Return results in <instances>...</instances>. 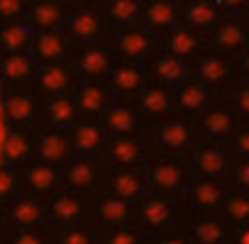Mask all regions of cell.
Wrapping results in <instances>:
<instances>
[{"label":"cell","mask_w":249,"mask_h":244,"mask_svg":"<svg viewBox=\"0 0 249 244\" xmlns=\"http://www.w3.org/2000/svg\"><path fill=\"white\" fill-rule=\"evenodd\" d=\"M147 139V137H144ZM147 183L152 193L161 195H183L193 178V166L188 157L164 152L147 139V166H144Z\"/></svg>","instance_id":"6da1fadb"},{"label":"cell","mask_w":249,"mask_h":244,"mask_svg":"<svg viewBox=\"0 0 249 244\" xmlns=\"http://www.w3.org/2000/svg\"><path fill=\"white\" fill-rule=\"evenodd\" d=\"M137 225L152 237L186 229L188 227V208L183 203V195L152 193L149 198H144L140 203Z\"/></svg>","instance_id":"7a4b0ae2"},{"label":"cell","mask_w":249,"mask_h":244,"mask_svg":"<svg viewBox=\"0 0 249 244\" xmlns=\"http://www.w3.org/2000/svg\"><path fill=\"white\" fill-rule=\"evenodd\" d=\"M100 193H76L61 188L47 205V220L56 229H69L78 225H95V208Z\"/></svg>","instance_id":"3957f363"},{"label":"cell","mask_w":249,"mask_h":244,"mask_svg":"<svg viewBox=\"0 0 249 244\" xmlns=\"http://www.w3.org/2000/svg\"><path fill=\"white\" fill-rule=\"evenodd\" d=\"M191 73L196 81L205 83L208 88L225 93L227 88H232L239 78H242V69H239V56L217 52L208 44L205 52H200L193 61H191Z\"/></svg>","instance_id":"277c9868"},{"label":"cell","mask_w":249,"mask_h":244,"mask_svg":"<svg viewBox=\"0 0 249 244\" xmlns=\"http://www.w3.org/2000/svg\"><path fill=\"white\" fill-rule=\"evenodd\" d=\"M66 37L76 44H90L100 39H112V27L103 15V3L98 0H71V13L64 27Z\"/></svg>","instance_id":"5b68a950"},{"label":"cell","mask_w":249,"mask_h":244,"mask_svg":"<svg viewBox=\"0 0 249 244\" xmlns=\"http://www.w3.org/2000/svg\"><path fill=\"white\" fill-rule=\"evenodd\" d=\"M47 98L30 86H3V122L13 127H35L42 125Z\"/></svg>","instance_id":"8992f818"},{"label":"cell","mask_w":249,"mask_h":244,"mask_svg":"<svg viewBox=\"0 0 249 244\" xmlns=\"http://www.w3.org/2000/svg\"><path fill=\"white\" fill-rule=\"evenodd\" d=\"M137 110H140V125L144 135H154L169 122H174L178 115L176 107V88L149 83L147 90L137 98Z\"/></svg>","instance_id":"52a82bcc"},{"label":"cell","mask_w":249,"mask_h":244,"mask_svg":"<svg viewBox=\"0 0 249 244\" xmlns=\"http://www.w3.org/2000/svg\"><path fill=\"white\" fill-rule=\"evenodd\" d=\"M112 54L117 64H135V66H147L154 56L161 54L159 35L142 25L120 30L112 35Z\"/></svg>","instance_id":"ba28073f"},{"label":"cell","mask_w":249,"mask_h":244,"mask_svg":"<svg viewBox=\"0 0 249 244\" xmlns=\"http://www.w3.org/2000/svg\"><path fill=\"white\" fill-rule=\"evenodd\" d=\"M200 142H215V144H232V139L237 137V132L242 130V117L237 115V110L230 105V100L225 95H220L205 112H200L198 117H193Z\"/></svg>","instance_id":"9c48e42d"},{"label":"cell","mask_w":249,"mask_h":244,"mask_svg":"<svg viewBox=\"0 0 249 244\" xmlns=\"http://www.w3.org/2000/svg\"><path fill=\"white\" fill-rule=\"evenodd\" d=\"M3 149H0V164L5 166H25L37 159V147L42 137V125L35 127H13L3 122Z\"/></svg>","instance_id":"30bf717a"},{"label":"cell","mask_w":249,"mask_h":244,"mask_svg":"<svg viewBox=\"0 0 249 244\" xmlns=\"http://www.w3.org/2000/svg\"><path fill=\"white\" fill-rule=\"evenodd\" d=\"M100 161L112 171H144L147 166V139L144 135L110 137Z\"/></svg>","instance_id":"8fae6325"},{"label":"cell","mask_w":249,"mask_h":244,"mask_svg":"<svg viewBox=\"0 0 249 244\" xmlns=\"http://www.w3.org/2000/svg\"><path fill=\"white\" fill-rule=\"evenodd\" d=\"M73 66H76L81 81L105 83L110 78V73L115 71V66H117L115 54H112V42L100 39V42L81 44L76 56H73Z\"/></svg>","instance_id":"7c38bea8"},{"label":"cell","mask_w":249,"mask_h":244,"mask_svg":"<svg viewBox=\"0 0 249 244\" xmlns=\"http://www.w3.org/2000/svg\"><path fill=\"white\" fill-rule=\"evenodd\" d=\"M18 171L22 176V193L37 198L44 205H49L52 198L64 188V169L52 166V164H44L39 159L20 166Z\"/></svg>","instance_id":"4fadbf2b"},{"label":"cell","mask_w":249,"mask_h":244,"mask_svg":"<svg viewBox=\"0 0 249 244\" xmlns=\"http://www.w3.org/2000/svg\"><path fill=\"white\" fill-rule=\"evenodd\" d=\"M154 147L164 149V152H171V154H181V157H188L193 159L198 144H200V135H198V127L191 117H176L174 122H169L166 127H161L159 132L154 135H144Z\"/></svg>","instance_id":"5bb4252c"},{"label":"cell","mask_w":249,"mask_h":244,"mask_svg":"<svg viewBox=\"0 0 249 244\" xmlns=\"http://www.w3.org/2000/svg\"><path fill=\"white\" fill-rule=\"evenodd\" d=\"M234 154L227 144H215V142H200L191 166H193V178H220L230 183V176L234 171Z\"/></svg>","instance_id":"9a60e30c"},{"label":"cell","mask_w":249,"mask_h":244,"mask_svg":"<svg viewBox=\"0 0 249 244\" xmlns=\"http://www.w3.org/2000/svg\"><path fill=\"white\" fill-rule=\"evenodd\" d=\"M105 171L107 169L100 157H76L64 166V188L76 193H103Z\"/></svg>","instance_id":"2e32d148"},{"label":"cell","mask_w":249,"mask_h":244,"mask_svg":"<svg viewBox=\"0 0 249 244\" xmlns=\"http://www.w3.org/2000/svg\"><path fill=\"white\" fill-rule=\"evenodd\" d=\"M0 222L3 229H37L44 227L47 220V205L39 203L32 195H20L15 198L8 208H0Z\"/></svg>","instance_id":"e0dca14e"},{"label":"cell","mask_w":249,"mask_h":244,"mask_svg":"<svg viewBox=\"0 0 249 244\" xmlns=\"http://www.w3.org/2000/svg\"><path fill=\"white\" fill-rule=\"evenodd\" d=\"M81 86V76L73 66V61H56V64H47L39 66L35 88L49 100L56 95H66V93H76Z\"/></svg>","instance_id":"ac0fdd59"},{"label":"cell","mask_w":249,"mask_h":244,"mask_svg":"<svg viewBox=\"0 0 249 244\" xmlns=\"http://www.w3.org/2000/svg\"><path fill=\"white\" fill-rule=\"evenodd\" d=\"M100 125L107 137H132V135H144L140 125V110L137 100H120L112 98L107 110L100 117Z\"/></svg>","instance_id":"d6986e66"},{"label":"cell","mask_w":249,"mask_h":244,"mask_svg":"<svg viewBox=\"0 0 249 244\" xmlns=\"http://www.w3.org/2000/svg\"><path fill=\"white\" fill-rule=\"evenodd\" d=\"M107 169V166H105ZM103 193H110L124 203L140 205L144 198L152 195V188L147 183L144 171H105V183H103Z\"/></svg>","instance_id":"ffe728a7"},{"label":"cell","mask_w":249,"mask_h":244,"mask_svg":"<svg viewBox=\"0 0 249 244\" xmlns=\"http://www.w3.org/2000/svg\"><path fill=\"white\" fill-rule=\"evenodd\" d=\"M230 193V183L220 178H196L183 193V203L188 210L198 212H220L225 198Z\"/></svg>","instance_id":"44dd1931"},{"label":"cell","mask_w":249,"mask_h":244,"mask_svg":"<svg viewBox=\"0 0 249 244\" xmlns=\"http://www.w3.org/2000/svg\"><path fill=\"white\" fill-rule=\"evenodd\" d=\"M140 217V205L124 203L110 193H100L98 195V208H95V225L100 227V232H112L120 227H130L137 225Z\"/></svg>","instance_id":"7402d4cb"},{"label":"cell","mask_w":249,"mask_h":244,"mask_svg":"<svg viewBox=\"0 0 249 244\" xmlns=\"http://www.w3.org/2000/svg\"><path fill=\"white\" fill-rule=\"evenodd\" d=\"M159 44H161V54L191 64L200 52L208 49V37H203L200 32L191 30L188 25H178L171 32L161 35L159 37Z\"/></svg>","instance_id":"603a6c76"},{"label":"cell","mask_w":249,"mask_h":244,"mask_svg":"<svg viewBox=\"0 0 249 244\" xmlns=\"http://www.w3.org/2000/svg\"><path fill=\"white\" fill-rule=\"evenodd\" d=\"M208 44L217 52L242 56L249 49V17H225L210 32Z\"/></svg>","instance_id":"cb8c5ba5"},{"label":"cell","mask_w":249,"mask_h":244,"mask_svg":"<svg viewBox=\"0 0 249 244\" xmlns=\"http://www.w3.org/2000/svg\"><path fill=\"white\" fill-rule=\"evenodd\" d=\"M71 13V0H32L27 25L39 32H64Z\"/></svg>","instance_id":"d4e9b609"},{"label":"cell","mask_w":249,"mask_h":244,"mask_svg":"<svg viewBox=\"0 0 249 244\" xmlns=\"http://www.w3.org/2000/svg\"><path fill=\"white\" fill-rule=\"evenodd\" d=\"M105 86L110 88L112 98H120V100H137V98L147 90V86H149L147 66L117 64L115 71L110 73V78L105 81Z\"/></svg>","instance_id":"484cf974"},{"label":"cell","mask_w":249,"mask_h":244,"mask_svg":"<svg viewBox=\"0 0 249 244\" xmlns=\"http://www.w3.org/2000/svg\"><path fill=\"white\" fill-rule=\"evenodd\" d=\"M66 137H69L73 159L76 157H100L110 139L98 120H78L71 130H66Z\"/></svg>","instance_id":"4316f807"},{"label":"cell","mask_w":249,"mask_h":244,"mask_svg":"<svg viewBox=\"0 0 249 244\" xmlns=\"http://www.w3.org/2000/svg\"><path fill=\"white\" fill-rule=\"evenodd\" d=\"M186 0H147L144 3V27L154 35H166L174 27L183 25Z\"/></svg>","instance_id":"83f0119b"},{"label":"cell","mask_w":249,"mask_h":244,"mask_svg":"<svg viewBox=\"0 0 249 244\" xmlns=\"http://www.w3.org/2000/svg\"><path fill=\"white\" fill-rule=\"evenodd\" d=\"M78 47H81V44L71 42V39L66 37V32H39V35L35 37L32 56L37 59L39 66L56 64V61H73Z\"/></svg>","instance_id":"f1b7e54d"},{"label":"cell","mask_w":249,"mask_h":244,"mask_svg":"<svg viewBox=\"0 0 249 244\" xmlns=\"http://www.w3.org/2000/svg\"><path fill=\"white\" fill-rule=\"evenodd\" d=\"M222 93L208 88L205 83L196 81V78H188L183 81L181 86H176V107H178V115L181 117H198L200 112H205Z\"/></svg>","instance_id":"f546056e"},{"label":"cell","mask_w":249,"mask_h":244,"mask_svg":"<svg viewBox=\"0 0 249 244\" xmlns=\"http://www.w3.org/2000/svg\"><path fill=\"white\" fill-rule=\"evenodd\" d=\"M188 234L196 244H230L232 229L222 222L220 212L188 210Z\"/></svg>","instance_id":"4dcf8cb0"},{"label":"cell","mask_w":249,"mask_h":244,"mask_svg":"<svg viewBox=\"0 0 249 244\" xmlns=\"http://www.w3.org/2000/svg\"><path fill=\"white\" fill-rule=\"evenodd\" d=\"M78 120H81V110H78L76 93H66V95H56V98L47 100L44 115H42V127L66 132Z\"/></svg>","instance_id":"1f68e13d"},{"label":"cell","mask_w":249,"mask_h":244,"mask_svg":"<svg viewBox=\"0 0 249 244\" xmlns=\"http://www.w3.org/2000/svg\"><path fill=\"white\" fill-rule=\"evenodd\" d=\"M225 20V10L220 0H186L183 25L200 32L203 37H210V32Z\"/></svg>","instance_id":"d6a6232c"},{"label":"cell","mask_w":249,"mask_h":244,"mask_svg":"<svg viewBox=\"0 0 249 244\" xmlns=\"http://www.w3.org/2000/svg\"><path fill=\"white\" fill-rule=\"evenodd\" d=\"M39 64L32 54H3L0 56V81L3 86H30L37 81Z\"/></svg>","instance_id":"836d02e7"},{"label":"cell","mask_w":249,"mask_h":244,"mask_svg":"<svg viewBox=\"0 0 249 244\" xmlns=\"http://www.w3.org/2000/svg\"><path fill=\"white\" fill-rule=\"evenodd\" d=\"M147 73H149V83H159V86H169V88H176L183 81L193 78L191 64L174 59V56H166V54L154 56L147 64Z\"/></svg>","instance_id":"e575fe53"},{"label":"cell","mask_w":249,"mask_h":244,"mask_svg":"<svg viewBox=\"0 0 249 244\" xmlns=\"http://www.w3.org/2000/svg\"><path fill=\"white\" fill-rule=\"evenodd\" d=\"M76 100H78V110H81V120H98L103 117V112L107 110V105L112 103V93L105 83H95V81H81L78 90H76Z\"/></svg>","instance_id":"d590c367"},{"label":"cell","mask_w":249,"mask_h":244,"mask_svg":"<svg viewBox=\"0 0 249 244\" xmlns=\"http://www.w3.org/2000/svg\"><path fill=\"white\" fill-rule=\"evenodd\" d=\"M147 0H103V15L110 22L112 32L142 25Z\"/></svg>","instance_id":"8d00e7d4"},{"label":"cell","mask_w":249,"mask_h":244,"mask_svg":"<svg viewBox=\"0 0 249 244\" xmlns=\"http://www.w3.org/2000/svg\"><path fill=\"white\" fill-rule=\"evenodd\" d=\"M37 159L44 161V164L59 166V169L69 166L73 161V152H71L66 132L42 127V137H39V147H37Z\"/></svg>","instance_id":"74e56055"},{"label":"cell","mask_w":249,"mask_h":244,"mask_svg":"<svg viewBox=\"0 0 249 244\" xmlns=\"http://www.w3.org/2000/svg\"><path fill=\"white\" fill-rule=\"evenodd\" d=\"M37 32L25 22H0V49L3 54H32Z\"/></svg>","instance_id":"f35d334b"},{"label":"cell","mask_w":249,"mask_h":244,"mask_svg":"<svg viewBox=\"0 0 249 244\" xmlns=\"http://www.w3.org/2000/svg\"><path fill=\"white\" fill-rule=\"evenodd\" d=\"M220 217H222V222L230 229L249 225V193L230 188V193H227V198H225V203L220 208Z\"/></svg>","instance_id":"ab89813d"},{"label":"cell","mask_w":249,"mask_h":244,"mask_svg":"<svg viewBox=\"0 0 249 244\" xmlns=\"http://www.w3.org/2000/svg\"><path fill=\"white\" fill-rule=\"evenodd\" d=\"M61 229L44 225L37 229H3V244H56Z\"/></svg>","instance_id":"60d3db41"},{"label":"cell","mask_w":249,"mask_h":244,"mask_svg":"<svg viewBox=\"0 0 249 244\" xmlns=\"http://www.w3.org/2000/svg\"><path fill=\"white\" fill-rule=\"evenodd\" d=\"M22 195V176L15 166L0 164V208H8L15 198Z\"/></svg>","instance_id":"b9f144b4"},{"label":"cell","mask_w":249,"mask_h":244,"mask_svg":"<svg viewBox=\"0 0 249 244\" xmlns=\"http://www.w3.org/2000/svg\"><path fill=\"white\" fill-rule=\"evenodd\" d=\"M100 244H154V237L147 234L140 225H130L112 232H103Z\"/></svg>","instance_id":"7bdbcfd3"},{"label":"cell","mask_w":249,"mask_h":244,"mask_svg":"<svg viewBox=\"0 0 249 244\" xmlns=\"http://www.w3.org/2000/svg\"><path fill=\"white\" fill-rule=\"evenodd\" d=\"M103 232L98 225H78V227H69L61 229L56 244H100Z\"/></svg>","instance_id":"ee69618b"},{"label":"cell","mask_w":249,"mask_h":244,"mask_svg":"<svg viewBox=\"0 0 249 244\" xmlns=\"http://www.w3.org/2000/svg\"><path fill=\"white\" fill-rule=\"evenodd\" d=\"M227 100H230V105L237 110V115L242 117V122L244 125H249V81L247 78H239L232 88H227L225 93H222Z\"/></svg>","instance_id":"f6af8a7d"},{"label":"cell","mask_w":249,"mask_h":244,"mask_svg":"<svg viewBox=\"0 0 249 244\" xmlns=\"http://www.w3.org/2000/svg\"><path fill=\"white\" fill-rule=\"evenodd\" d=\"M32 0H0V22H25Z\"/></svg>","instance_id":"bcb514c9"},{"label":"cell","mask_w":249,"mask_h":244,"mask_svg":"<svg viewBox=\"0 0 249 244\" xmlns=\"http://www.w3.org/2000/svg\"><path fill=\"white\" fill-rule=\"evenodd\" d=\"M230 188H232V191L249 193V159L234 164V171H232V176H230Z\"/></svg>","instance_id":"7dc6e473"},{"label":"cell","mask_w":249,"mask_h":244,"mask_svg":"<svg viewBox=\"0 0 249 244\" xmlns=\"http://www.w3.org/2000/svg\"><path fill=\"white\" fill-rule=\"evenodd\" d=\"M230 149H232V154H234V159H237V161L249 159V125H242V130H239V132H237V137L232 139Z\"/></svg>","instance_id":"c3c4849f"},{"label":"cell","mask_w":249,"mask_h":244,"mask_svg":"<svg viewBox=\"0 0 249 244\" xmlns=\"http://www.w3.org/2000/svg\"><path fill=\"white\" fill-rule=\"evenodd\" d=\"M154 244H196L188 234V229H178V232H169L161 237H154Z\"/></svg>","instance_id":"681fc988"},{"label":"cell","mask_w":249,"mask_h":244,"mask_svg":"<svg viewBox=\"0 0 249 244\" xmlns=\"http://www.w3.org/2000/svg\"><path fill=\"white\" fill-rule=\"evenodd\" d=\"M230 244H249V225L234 227L230 234Z\"/></svg>","instance_id":"f907efd6"},{"label":"cell","mask_w":249,"mask_h":244,"mask_svg":"<svg viewBox=\"0 0 249 244\" xmlns=\"http://www.w3.org/2000/svg\"><path fill=\"white\" fill-rule=\"evenodd\" d=\"M239 69H242V78L249 81V49L239 56Z\"/></svg>","instance_id":"816d5d0a"}]
</instances>
